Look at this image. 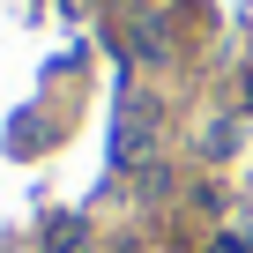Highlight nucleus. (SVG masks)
I'll return each instance as SVG.
<instances>
[{
  "label": "nucleus",
  "mask_w": 253,
  "mask_h": 253,
  "mask_svg": "<svg viewBox=\"0 0 253 253\" xmlns=\"http://www.w3.org/2000/svg\"><path fill=\"white\" fill-rule=\"evenodd\" d=\"M142 126H149V112L126 97V112H119V157H134V149H142Z\"/></svg>",
  "instance_id": "obj_1"
},
{
  "label": "nucleus",
  "mask_w": 253,
  "mask_h": 253,
  "mask_svg": "<svg viewBox=\"0 0 253 253\" xmlns=\"http://www.w3.org/2000/svg\"><path fill=\"white\" fill-rule=\"evenodd\" d=\"M209 253H253V246H246V238H216Z\"/></svg>",
  "instance_id": "obj_2"
}]
</instances>
